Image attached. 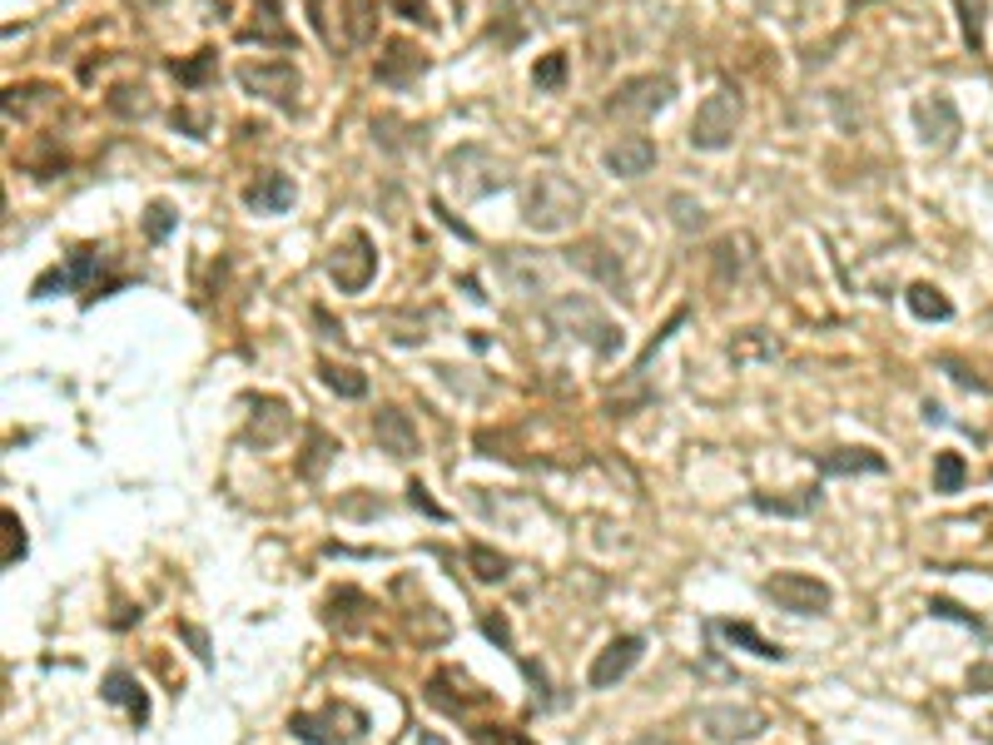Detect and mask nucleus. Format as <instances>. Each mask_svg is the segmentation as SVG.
<instances>
[{
    "mask_svg": "<svg viewBox=\"0 0 993 745\" xmlns=\"http://www.w3.org/2000/svg\"><path fill=\"white\" fill-rule=\"evenodd\" d=\"M547 318H552V328H557V334L582 338V344H592L596 354H606V358L622 348V328H616L596 304H586V298H557Z\"/></svg>",
    "mask_w": 993,
    "mask_h": 745,
    "instance_id": "f257e3e1",
    "label": "nucleus"
},
{
    "mask_svg": "<svg viewBox=\"0 0 993 745\" xmlns=\"http://www.w3.org/2000/svg\"><path fill=\"white\" fill-rule=\"evenodd\" d=\"M576 209H582V189H576L572 179L537 175V185H532V195H527V224L537 234L567 229V224L576 219Z\"/></svg>",
    "mask_w": 993,
    "mask_h": 745,
    "instance_id": "f03ea898",
    "label": "nucleus"
},
{
    "mask_svg": "<svg viewBox=\"0 0 993 745\" xmlns=\"http://www.w3.org/2000/svg\"><path fill=\"white\" fill-rule=\"evenodd\" d=\"M761 592L771 596L781 612H795V616H820V612H830V602H835V592H830L820 577H810V572H775V577H765Z\"/></svg>",
    "mask_w": 993,
    "mask_h": 745,
    "instance_id": "7ed1b4c3",
    "label": "nucleus"
},
{
    "mask_svg": "<svg viewBox=\"0 0 993 745\" xmlns=\"http://www.w3.org/2000/svg\"><path fill=\"white\" fill-rule=\"evenodd\" d=\"M741 130V95L735 90H715L706 95V105L691 120V145L696 149H725Z\"/></svg>",
    "mask_w": 993,
    "mask_h": 745,
    "instance_id": "20e7f679",
    "label": "nucleus"
},
{
    "mask_svg": "<svg viewBox=\"0 0 993 745\" xmlns=\"http://www.w3.org/2000/svg\"><path fill=\"white\" fill-rule=\"evenodd\" d=\"M373 269H378V254H373L368 234H348V239L334 249V259H328V279H334L344 294H363V289H368Z\"/></svg>",
    "mask_w": 993,
    "mask_h": 745,
    "instance_id": "39448f33",
    "label": "nucleus"
},
{
    "mask_svg": "<svg viewBox=\"0 0 993 745\" xmlns=\"http://www.w3.org/2000/svg\"><path fill=\"white\" fill-rule=\"evenodd\" d=\"M765 726H771V716L755 711V706H706V711H701V731H706L711 741H721V745L755 741Z\"/></svg>",
    "mask_w": 993,
    "mask_h": 745,
    "instance_id": "423d86ee",
    "label": "nucleus"
},
{
    "mask_svg": "<svg viewBox=\"0 0 993 745\" xmlns=\"http://www.w3.org/2000/svg\"><path fill=\"white\" fill-rule=\"evenodd\" d=\"M646 656V636H616L606 652H596L592 670H586V681H592V691H612L616 681H626L636 670V662Z\"/></svg>",
    "mask_w": 993,
    "mask_h": 745,
    "instance_id": "0eeeda50",
    "label": "nucleus"
},
{
    "mask_svg": "<svg viewBox=\"0 0 993 745\" xmlns=\"http://www.w3.org/2000/svg\"><path fill=\"white\" fill-rule=\"evenodd\" d=\"M239 85L254 95H264L269 105H279V110H294L298 105V74L294 66H284V60H264V66H244L239 70Z\"/></svg>",
    "mask_w": 993,
    "mask_h": 745,
    "instance_id": "6e6552de",
    "label": "nucleus"
},
{
    "mask_svg": "<svg viewBox=\"0 0 993 745\" xmlns=\"http://www.w3.org/2000/svg\"><path fill=\"white\" fill-rule=\"evenodd\" d=\"M671 90H676V85H671L666 74H641V80L616 85V95L606 100V110L612 115H656L661 105L671 100Z\"/></svg>",
    "mask_w": 993,
    "mask_h": 745,
    "instance_id": "1a4fd4ad",
    "label": "nucleus"
},
{
    "mask_svg": "<svg viewBox=\"0 0 993 745\" xmlns=\"http://www.w3.org/2000/svg\"><path fill=\"white\" fill-rule=\"evenodd\" d=\"M373 438H378V447L388 457L418 453V428H413V418L403 408H378V418H373Z\"/></svg>",
    "mask_w": 993,
    "mask_h": 745,
    "instance_id": "9d476101",
    "label": "nucleus"
},
{
    "mask_svg": "<svg viewBox=\"0 0 993 745\" xmlns=\"http://www.w3.org/2000/svg\"><path fill=\"white\" fill-rule=\"evenodd\" d=\"M656 165V145L646 140V135H626V140H616L612 149H606V169L622 179H636L646 175V169Z\"/></svg>",
    "mask_w": 993,
    "mask_h": 745,
    "instance_id": "9b49d317",
    "label": "nucleus"
},
{
    "mask_svg": "<svg viewBox=\"0 0 993 745\" xmlns=\"http://www.w3.org/2000/svg\"><path fill=\"white\" fill-rule=\"evenodd\" d=\"M914 120H920V130H924V140H929V145H939V149L954 145V135H959V110L944 100V95L924 100L920 110H914Z\"/></svg>",
    "mask_w": 993,
    "mask_h": 745,
    "instance_id": "f8f14e48",
    "label": "nucleus"
},
{
    "mask_svg": "<svg viewBox=\"0 0 993 745\" xmlns=\"http://www.w3.org/2000/svg\"><path fill=\"white\" fill-rule=\"evenodd\" d=\"M105 701L130 711L135 726H145V721H149V696L140 691V681H135L130 670H110V676H105Z\"/></svg>",
    "mask_w": 993,
    "mask_h": 745,
    "instance_id": "ddd939ff",
    "label": "nucleus"
},
{
    "mask_svg": "<svg viewBox=\"0 0 993 745\" xmlns=\"http://www.w3.org/2000/svg\"><path fill=\"white\" fill-rule=\"evenodd\" d=\"M815 467L825 477H850V473H884V457L870 453V447H840V453L815 457Z\"/></svg>",
    "mask_w": 993,
    "mask_h": 745,
    "instance_id": "4468645a",
    "label": "nucleus"
},
{
    "mask_svg": "<svg viewBox=\"0 0 993 745\" xmlns=\"http://www.w3.org/2000/svg\"><path fill=\"white\" fill-rule=\"evenodd\" d=\"M249 209H259V215H284L288 205H294V179L288 175H259V185H249Z\"/></svg>",
    "mask_w": 993,
    "mask_h": 745,
    "instance_id": "2eb2a0df",
    "label": "nucleus"
},
{
    "mask_svg": "<svg viewBox=\"0 0 993 745\" xmlns=\"http://www.w3.org/2000/svg\"><path fill=\"white\" fill-rule=\"evenodd\" d=\"M344 716V711H328V716H294L288 721V731H294L298 741H308V745H348L354 736H348V731H334V721Z\"/></svg>",
    "mask_w": 993,
    "mask_h": 745,
    "instance_id": "dca6fc26",
    "label": "nucleus"
},
{
    "mask_svg": "<svg viewBox=\"0 0 993 745\" xmlns=\"http://www.w3.org/2000/svg\"><path fill=\"white\" fill-rule=\"evenodd\" d=\"M721 636L725 642H735V646H745L751 656H761V662H785V652L775 642H765L761 632H755L751 622H721Z\"/></svg>",
    "mask_w": 993,
    "mask_h": 745,
    "instance_id": "f3484780",
    "label": "nucleus"
},
{
    "mask_svg": "<svg viewBox=\"0 0 993 745\" xmlns=\"http://www.w3.org/2000/svg\"><path fill=\"white\" fill-rule=\"evenodd\" d=\"M959 6V26H964V46L974 50H984V26H989V0H954Z\"/></svg>",
    "mask_w": 993,
    "mask_h": 745,
    "instance_id": "a211bd4d",
    "label": "nucleus"
},
{
    "mask_svg": "<svg viewBox=\"0 0 993 745\" xmlns=\"http://www.w3.org/2000/svg\"><path fill=\"white\" fill-rule=\"evenodd\" d=\"M964 483H969V467H964V457L959 453H939L934 457V493H964Z\"/></svg>",
    "mask_w": 993,
    "mask_h": 745,
    "instance_id": "6ab92c4d",
    "label": "nucleus"
},
{
    "mask_svg": "<svg viewBox=\"0 0 993 745\" xmlns=\"http://www.w3.org/2000/svg\"><path fill=\"white\" fill-rule=\"evenodd\" d=\"M910 314L914 318H939V324H944V318L954 314V304H949L939 289H929V284H914V289H910Z\"/></svg>",
    "mask_w": 993,
    "mask_h": 745,
    "instance_id": "aec40b11",
    "label": "nucleus"
},
{
    "mask_svg": "<svg viewBox=\"0 0 993 745\" xmlns=\"http://www.w3.org/2000/svg\"><path fill=\"white\" fill-rule=\"evenodd\" d=\"M751 503H755V507H761V513H775V517H805V513H810V507H815V503H820V493H815V487H810V493H805V497H765V493H755V497H751Z\"/></svg>",
    "mask_w": 993,
    "mask_h": 745,
    "instance_id": "412c9836",
    "label": "nucleus"
},
{
    "mask_svg": "<svg viewBox=\"0 0 993 745\" xmlns=\"http://www.w3.org/2000/svg\"><path fill=\"white\" fill-rule=\"evenodd\" d=\"M467 567H473L477 582H502V577H507V557H497V552L483 547V542L467 547Z\"/></svg>",
    "mask_w": 993,
    "mask_h": 745,
    "instance_id": "4be33fe9",
    "label": "nucleus"
},
{
    "mask_svg": "<svg viewBox=\"0 0 993 745\" xmlns=\"http://www.w3.org/2000/svg\"><path fill=\"white\" fill-rule=\"evenodd\" d=\"M318 378H324V388H334L338 398H363V393H368V378H363V372H354V368L324 364V368H318Z\"/></svg>",
    "mask_w": 993,
    "mask_h": 745,
    "instance_id": "5701e85b",
    "label": "nucleus"
},
{
    "mask_svg": "<svg viewBox=\"0 0 993 745\" xmlns=\"http://www.w3.org/2000/svg\"><path fill=\"white\" fill-rule=\"evenodd\" d=\"M0 527H6V552H0V567H16L20 557H26V527H20V517L10 513H0Z\"/></svg>",
    "mask_w": 993,
    "mask_h": 745,
    "instance_id": "b1692460",
    "label": "nucleus"
},
{
    "mask_svg": "<svg viewBox=\"0 0 993 745\" xmlns=\"http://www.w3.org/2000/svg\"><path fill=\"white\" fill-rule=\"evenodd\" d=\"M308 453H314V457L304 463V477H318V473H324V463H328V453H338V447H334V438H328V433L314 428V433H308Z\"/></svg>",
    "mask_w": 993,
    "mask_h": 745,
    "instance_id": "393cba45",
    "label": "nucleus"
},
{
    "mask_svg": "<svg viewBox=\"0 0 993 745\" xmlns=\"http://www.w3.org/2000/svg\"><path fill=\"white\" fill-rule=\"evenodd\" d=\"M929 612L944 616V622H959V626H974V632H984V622H979L974 612H964L959 602H949V596H934V602H929Z\"/></svg>",
    "mask_w": 993,
    "mask_h": 745,
    "instance_id": "a878e982",
    "label": "nucleus"
},
{
    "mask_svg": "<svg viewBox=\"0 0 993 745\" xmlns=\"http://www.w3.org/2000/svg\"><path fill=\"white\" fill-rule=\"evenodd\" d=\"M403 66L423 70V56H413L408 46H393V50H388V60H383V66H378V74H383V80H398V70H403Z\"/></svg>",
    "mask_w": 993,
    "mask_h": 745,
    "instance_id": "bb28decb",
    "label": "nucleus"
},
{
    "mask_svg": "<svg viewBox=\"0 0 993 745\" xmlns=\"http://www.w3.org/2000/svg\"><path fill=\"white\" fill-rule=\"evenodd\" d=\"M562 74H567V56H547L537 66V85H547V90H552V85H562Z\"/></svg>",
    "mask_w": 993,
    "mask_h": 745,
    "instance_id": "cd10ccee",
    "label": "nucleus"
},
{
    "mask_svg": "<svg viewBox=\"0 0 993 745\" xmlns=\"http://www.w3.org/2000/svg\"><path fill=\"white\" fill-rule=\"evenodd\" d=\"M408 503H413V507H418V513H427V517H433V522H443V517H447V513H443V507H437V503H433V497H427V487H423V483H408Z\"/></svg>",
    "mask_w": 993,
    "mask_h": 745,
    "instance_id": "c85d7f7f",
    "label": "nucleus"
},
{
    "mask_svg": "<svg viewBox=\"0 0 993 745\" xmlns=\"http://www.w3.org/2000/svg\"><path fill=\"white\" fill-rule=\"evenodd\" d=\"M671 209H676V224H681V229H701V224H706L701 205H691V199H671Z\"/></svg>",
    "mask_w": 993,
    "mask_h": 745,
    "instance_id": "c756f323",
    "label": "nucleus"
},
{
    "mask_svg": "<svg viewBox=\"0 0 993 745\" xmlns=\"http://www.w3.org/2000/svg\"><path fill=\"white\" fill-rule=\"evenodd\" d=\"M969 691H979V696H993V662L969 666Z\"/></svg>",
    "mask_w": 993,
    "mask_h": 745,
    "instance_id": "7c9ffc66",
    "label": "nucleus"
},
{
    "mask_svg": "<svg viewBox=\"0 0 993 745\" xmlns=\"http://www.w3.org/2000/svg\"><path fill=\"white\" fill-rule=\"evenodd\" d=\"M368 10H373V0H354V30H348L354 40H368V20H363Z\"/></svg>",
    "mask_w": 993,
    "mask_h": 745,
    "instance_id": "2f4dec72",
    "label": "nucleus"
},
{
    "mask_svg": "<svg viewBox=\"0 0 993 745\" xmlns=\"http://www.w3.org/2000/svg\"><path fill=\"white\" fill-rule=\"evenodd\" d=\"M483 632L493 636L497 646H512V632H507V622H502V616H483Z\"/></svg>",
    "mask_w": 993,
    "mask_h": 745,
    "instance_id": "473e14b6",
    "label": "nucleus"
},
{
    "mask_svg": "<svg viewBox=\"0 0 993 745\" xmlns=\"http://www.w3.org/2000/svg\"><path fill=\"white\" fill-rule=\"evenodd\" d=\"M165 229H169V209H165V205H155V209H149V234L159 239Z\"/></svg>",
    "mask_w": 993,
    "mask_h": 745,
    "instance_id": "72a5a7b5",
    "label": "nucleus"
},
{
    "mask_svg": "<svg viewBox=\"0 0 993 745\" xmlns=\"http://www.w3.org/2000/svg\"><path fill=\"white\" fill-rule=\"evenodd\" d=\"M944 368H949V372H954V378H959V383H964V388H979V393H984V388H989V383H984V378H974V372H969V368H959V364H944Z\"/></svg>",
    "mask_w": 993,
    "mask_h": 745,
    "instance_id": "f704fd0d",
    "label": "nucleus"
},
{
    "mask_svg": "<svg viewBox=\"0 0 993 745\" xmlns=\"http://www.w3.org/2000/svg\"><path fill=\"white\" fill-rule=\"evenodd\" d=\"M185 636L195 642V652H199V662H209V636L199 632V626H185Z\"/></svg>",
    "mask_w": 993,
    "mask_h": 745,
    "instance_id": "c9c22d12",
    "label": "nucleus"
}]
</instances>
